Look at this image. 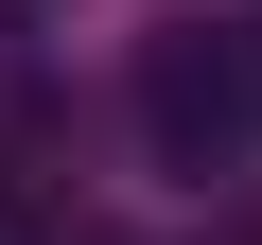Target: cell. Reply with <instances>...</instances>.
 Wrapping results in <instances>:
<instances>
[{
  "label": "cell",
  "mask_w": 262,
  "mask_h": 245,
  "mask_svg": "<svg viewBox=\"0 0 262 245\" xmlns=\"http://www.w3.org/2000/svg\"><path fill=\"white\" fill-rule=\"evenodd\" d=\"M140 122H158V158H245L262 140V35H158Z\"/></svg>",
  "instance_id": "obj_1"
}]
</instances>
